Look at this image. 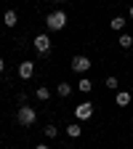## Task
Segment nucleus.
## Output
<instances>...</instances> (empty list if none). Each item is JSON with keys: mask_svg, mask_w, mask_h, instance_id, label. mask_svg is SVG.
Listing matches in <instances>:
<instances>
[{"mask_svg": "<svg viewBox=\"0 0 133 149\" xmlns=\"http://www.w3.org/2000/svg\"><path fill=\"white\" fill-rule=\"evenodd\" d=\"M45 27H48L51 32L64 29V27H67V13H64V11H53V13H48V16H45Z\"/></svg>", "mask_w": 133, "mask_h": 149, "instance_id": "1", "label": "nucleus"}, {"mask_svg": "<svg viewBox=\"0 0 133 149\" xmlns=\"http://www.w3.org/2000/svg\"><path fill=\"white\" fill-rule=\"evenodd\" d=\"M35 120H37V112L32 109V107H19V112H16V123L19 125H24V128H29V125H35Z\"/></svg>", "mask_w": 133, "mask_h": 149, "instance_id": "2", "label": "nucleus"}, {"mask_svg": "<svg viewBox=\"0 0 133 149\" xmlns=\"http://www.w3.org/2000/svg\"><path fill=\"white\" fill-rule=\"evenodd\" d=\"M32 45H35V51L40 53V56H45V53L51 51V37H48V32H40V35H35Z\"/></svg>", "mask_w": 133, "mask_h": 149, "instance_id": "3", "label": "nucleus"}, {"mask_svg": "<svg viewBox=\"0 0 133 149\" xmlns=\"http://www.w3.org/2000/svg\"><path fill=\"white\" fill-rule=\"evenodd\" d=\"M72 72H77V74H85L93 64H91V59H88V56H75V59H72Z\"/></svg>", "mask_w": 133, "mask_h": 149, "instance_id": "4", "label": "nucleus"}, {"mask_svg": "<svg viewBox=\"0 0 133 149\" xmlns=\"http://www.w3.org/2000/svg\"><path fill=\"white\" fill-rule=\"evenodd\" d=\"M75 117H77V120H88V117H93V104H91V101L77 104V107H75Z\"/></svg>", "mask_w": 133, "mask_h": 149, "instance_id": "5", "label": "nucleus"}, {"mask_svg": "<svg viewBox=\"0 0 133 149\" xmlns=\"http://www.w3.org/2000/svg\"><path fill=\"white\" fill-rule=\"evenodd\" d=\"M32 74H35V64L32 61H22V64H19V77H22V80H29Z\"/></svg>", "mask_w": 133, "mask_h": 149, "instance_id": "6", "label": "nucleus"}, {"mask_svg": "<svg viewBox=\"0 0 133 149\" xmlns=\"http://www.w3.org/2000/svg\"><path fill=\"white\" fill-rule=\"evenodd\" d=\"M3 24H6V27H16V24H19V16H16V11H11V8H8V11L3 13Z\"/></svg>", "mask_w": 133, "mask_h": 149, "instance_id": "7", "label": "nucleus"}, {"mask_svg": "<svg viewBox=\"0 0 133 149\" xmlns=\"http://www.w3.org/2000/svg\"><path fill=\"white\" fill-rule=\"evenodd\" d=\"M115 101H117V107H128V104H130V93H128V91H117Z\"/></svg>", "mask_w": 133, "mask_h": 149, "instance_id": "8", "label": "nucleus"}, {"mask_svg": "<svg viewBox=\"0 0 133 149\" xmlns=\"http://www.w3.org/2000/svg\"><path fill=\"white\" fill-rule=\"evenodd\" d=\"M64 130H67V136H69V139H77V136L83 133V128H80V123H72V125H67Z\"/></svg>", "mask_w": 133, "mask_h": 149, "instance_id": "9", "label": "nucleus"}, {"mask_svg": "<svg viewBox=\"0 0 133 149\" xmlns=\"http://www.w3.org/2000/svg\"><path fill=\"white\" fill-rule=\"evenodd\" d=\"M35 96H37V101H48L51 99V88L48 85H40V88L35 91Z\"/></svg>", "mask_w": 133, "mask_h": 149, "instance_id": "10", "label": "nucleus"}, {"mask_svg": "<svg viewBox=\"0 0 133 149\" xmlns=\"http://www.w3.org/2000/svg\"><path fill=\"white\" fill-rule=\"evenodd\" d=\"M125 22H128V19H123V16H115V19H112V22H109V29H115V32H120V29L125 27Z\"/></svg>", "mask_w": 133, "mask_h": 149, "instance_id": "11", "label": "nucleus"}, {"mask_svg": "<svg viewBox=\"0 0 133 149\" xmlns=\"http://www.w3.org/2000/svg\"><path fill=\"white\" fill-rule=\"evenodd\" d=\"M56 93H59L61 99H67L69 93H72V85H69V83H59V85H56Z\"/></svg>", "mask_w": 133, "mask_h": 149, "instance_id": "12", "label": "nucleus"}, {"mask_svg": "<svg viewBox=\"0 0 133 149\" xmlns=\"http://www.w3.org/2000/svg\"><path fill=\"white\" fill-rule=\"evenodd\" d=\"M77 91H83V93H91V91H93V83H91L88 77H80V83H77Z\"/></svg>", "mask_w": 133, "mask_h": 149, "instance_id": "13", "label": "nucleus"}, {"mask_svg": "<svg viewBox=\"0 0 133 149\" xmlns=\"http://www.w3.org/2000/svg\"><path fill=\"white\" fill-rule=\"evenodd\" d=\"M117 45H120V48H125V51H128V48H130V45H133V37H130V35H120V37H117Z\"/></svg>", "mask_w": 133, "mask_h": 149, "instance_id": "14", "label": "nucleus"}, {"mask_svg": "<svg viewBox=\"0 0 133 149\" xmlns=\"http://www.w3.org/2000/svg\"><path fill=\"white\" fill-rule=\"evenodd\" d=\"M104 85H107L109 91H117V77H115V74H109V77L104 80Z\"/></svg>", "mask_w": 133, "mask_h": 149, "instance_id": "15", "label": "nucleus"}, {"mask_svg": "<svg viewBox=\"0 0 133 149\" xmlns=\"http://www.w3.org/2000/svg\"><path fill=\"white\" fill-rule=\"evenodd\" d=\"M59 136V128L56 125H45V139H56Z\"/></svg>", "mask_w": 133, "mask_h": 149, "instance_id": "16", "label": "nucleus"}, {"mask_svg": "<svg viewBox=\"0 0 133 149\" xmlns=\"http://www.w3.org/2000/svg\"><path fill=\"white\" fill-rule=\"evenodd\" d=\"M128 19H130V22H133V6L128 8Z\"/></svg>", "mask_w": 133, "mask_h": 149, "instance_id": "17", "label": "nucleus"}, {"mask_svg": "<svg viewBox=\"0 0 133 149\" xmlns=\"http://www.w3.org/2000/svg\"><path fill=\"white\" fill-rule=\"evenodd\" d=\"M35 149H48V144H37V146H35Z\"/></svg>", "mask_w": 133, "mask_h": 149, "instance_id": "18", "label": "nucleus"}, {"mask_svg": "<svg viewBox=\"0 0 133 149\" xmlns=\"http://www.w3.org/2000/svg\"><path fill=\"white\" fill-rule=\"evenodd\" d=\"M0 72H3V56H0Z\"/></svg>", "mask_w": 133, "mask_h": 149, "instance_id": "19", "label": "nucleus"}, {"mask_svg": "<svg viewBox=\"0 0 133 149\" xmlns=\"http://www.w3.org/2000/svg\"><path fill=\"white\" fill-rule=\"evenodd\" d=\"M53 3H64V0H53Z\"/></svg>", "mask_w": 133, "mask_h": 149, "instance_id": "20", "label": "nucleus"}, {"mask_svg": "<svg viewBox=\"0 0 133 149\" xmlns=\"http://www.w3.org/2000/svg\"><path fill=\"white\" fill-rule=\"evenodd\" d=\"M0 35H3V32H0Z\"/></svg>", "mask_w": 133, "mask_h": 149, "instance_id": "21", "label": "nucleus"}]
</instances>
